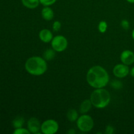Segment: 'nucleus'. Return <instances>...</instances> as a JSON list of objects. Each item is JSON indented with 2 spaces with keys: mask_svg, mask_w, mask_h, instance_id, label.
Here are the masks:
<instances>
[{
  "mask_svg": "<svg viewBox=\"0 0 134 134\" xmlns=\"http://www.w3.org/2000/svg\"><path fill=\"white\" fill-rule=\"evenodd\" d=\"M130 69L125 64H117L113 69V74L118 78H124L129 74Z\"/></svg>",
  "mask_w": 134,
  "mask_h": 134,
  "instance_id": "7",
  "label": "nucleus"
},
{
  "mask_svg": "<svg viewBox=\"0 0 134 134\" xmlns=\"http://www.w3.org/2000/svg\"><path fill=\"white\" fill-rule=\"evenodd\" d=\"M107 29V24L105 21H101L98 25V30L101 33H105Z\"/></svg>",
  "mask_w": 134,
  "mask_h": 134,
  "instance_id": "17",
  "label": "nucleus"
},
{
  "mask_svg": "<svg viewBox=\"0 0 134 134\" xmlns=\"http://www.w3.org/2000/svg\"><path fill=\"white\" fill-rule=\"evenodd\" d=\"M132 37H133V38L134 39V30H133V31H132Z\"/></svg>",
  "mask_w": 134,
  "mask_h": 134,
  "instance_id": "26",
  "label": "nucleus"
},
{
  "mask_svg": "<svg viewBox=\"0 0 134 134\" xmlns=\"http://www.w3.org/2000/svg\"><path fill=\"white\" fill-rule=\"evenodd\" d=\"M61 23L59 21H55L53 24V26H52V28L54 31H58L61 28Z\"/></svg>",
  "mask_w": 134,
  "mask_h": 134,
  "instance_id": "21",
  "label": "nucleus"
},
{
  "mask_svg": "<svg viewBox=\"0 0 134 134\" xmlns=\"http://www.w3.org/2000/svg\"><path fill=\"white\" fill-rule=\"evenodd\" d=\"M42 17L45 20L50 21L54 18V12L51 8L48 7V6L45 7L41 11Z\"/></svg>",
  "mask_w": 134,
  "mask_h": 134,
  "instance_id": "11",
  "label": "nucleus"
},
{
  "mask_svg": "<svg viewBox=\"0 0 134 134\" xmlns=\"http://www.w3.org/2000/svg\"><path fill=\"white\" fill-rule=\"evenodd\" d=\"M121 26L124 30H128L130 27V23L128 20H123L121 22Z\"/></svg>",
  "mask_w": 134,
  "mask_h": 134,
  "instance_id": "22",
  "label": "nucleus"
},
{
  "mask_svg": "<svg viewBox=\"0 0 134 134\" xmlns=\"http://www.w3.org/2000/svg\"><path fill=\"white\" fill-rule=\"evenodd\" d=\"M130 74L132 77H134V67L132 68V69L130 70Z\"/></svg>",
  "mask_w": 134,
  "mask_h": 134,
  "instance_id": "24",
  "label": "nucleus"
},
{
  "mask_svg": "<svg viewBox=\"0 0 134 134\" xmlns=\"http://www.w3.org/2000/svg\"><path fill=\"white\" fill-rule=\"evenodd\" d=\"M30 133H31V132H30V131L22 128H16V130L14 131V132H13V133L14 134H29Z\"/></svg>",
  "mask_w": 134,
  "mask_h": 134,
  "instance_id": "19",
  "label": "nucleus"
},
{
  "mask_svg": "<svg viewBox=\"0 0 134 134\" xmlns=\"http://www.w3.org/2000/svg\"><path fill=\"white\" fill-rule=\"evenodd\" d=\"M111 85L113 88L117 89V90H119V89H120L122 88V82H120V81H117V80L113 81V82H111Z\"/></svg>",
  "mask_w": 134,
  "mask_h": 134,
  "instance_id": "18",
  "label": "nucleus"
},
{
  "mask_svg": "<svg viewBox=\"0 0 134 134\" xmlns=\"http://www.w3.org/2000/svg\"><path fill=\"white\" fill-rule=\"evenodd\" d=\"M77 124L80 130L87 132L91 130L94 127V120L89 115H83L77 119Z\"/></svg>",
  "mask_w": 134,
  "mask_h": 134,
  "instance_id": "4",
  "label": "nucleus"
},
{
  "mask_svg": "<svg viewBox=\"0 0 134 134\" xmlns=\"http://www.w3.org/2000/svg\"><path fill=\"white\" fill-rule=\"evenodd\" d=\"M22 2L24 6H25L26 7L34 9L37 7L40 1L39 0H22Z\"/></svg>",
  "mask_w": 134,
  "mask_h": 134,
  "instance_id": "13",
  "label": "nucleus"
},
{
  "mask_svg": "<svg viewBox=\"0 0 134 134\" xmlns=\"http://www.w3.org/2000/svg\"><path fill=\"white\" fill-rule=\"evenodd\" d=\"M24 122V120L22 117H18L16 119H14L13 120V126L15 128H22V126H23Z\"/></svg>",
  "mask_w": 134,
  "mask_h": 134,
  "instance_id": "16",
  "label": "nucleus"
},
{
  "mask_svg": "<svg viewBox=\"0 0 134 134\" xmlns=\"http://www.w3.org/2000/svg\"><path fill=\"white\" fill-rule=\"evenodd\" d=\"M56 1H57V0H39L41 3L45 7L53 5Z\"/></svg>",
  "mask_w": 134,
  "mask_h": 134,
  "instance_id": "20",
  "label": "nucleus"
},
{
  "mask_svg": "<svg viewBox=\"0 0 134 134\" xmlns=\"http://www.w3.org/2000/svg\"><path fill=\"white\" fill-rule=\"evenodd\" d=\"M59 128L58 124L52 119L47 120L43 122L41 126L42 133L44 134H54L58 132Z\"/></svg>",
  "mask_w": 134,
  "mask_h": 134,
  "instance_id": "6",
  "label": "nucleus"
},
{
  "mask_svg": "<svg viewBox=\"0 0 134 134\" xmlns=\"http://www.w3.org/2000/svg\"><path fill=\"white\" fill-rule=\"evenodd\" d=\"M120 60L125 65H131L134 62V53L129 50L124 51L120 55Z\"/></svg>",
  "mask_w": 134,
  "mask_h": 134,
  "instance_id": "8",
  "label": "nucleus"
},
{
  "mask_svg": "<svg viewBox=\"0 0 134 134\" xmlns=\"http://www.w3.org/2000/svg\"><path fill=\"white\" fill-rule=\"evenodd\" d=\"M40 122L36 118H31L27 122V128L31 133L34 134H39L41 130Z\"/></svg>",
  "mask_w": 134,
  "mask_h": 134,
  "instance_id": "9",
  "label": "nucleus"
},
{
  "mask_svg": "<svg viewBox=\"0 0 134 134\" xmlns=\"http://www.w3.org/2000/svg\"><path fill=\"white\" fill-rule=\"evenodd\" d=\"M68 42L66 38L62 35H57L52 39L51 45L56 52H63L68 47Z\"/></svg>",
  "mask_w": 134,
  "mask_h": 134,
  "instance_id": "5",
  "label": "nucleus"
},
{
  "mask_svg": "<svg viewBox=\"0 0 134 134\" xmlns=\"http://www.w3.org/2000/svg\"><path fill=\"white\" fill-rule=\"evenodd\" d=\"M126 1L130 3H134V0H126Z\"/></svg>",
  "mask_w": 134,
  "mask_h": 134,
  "instance_id": "25",
  "label": "nucleus"
},
{
  "mask_svg": "<svg viewBox=\"0 0 134 134\" xmlns=\"http://www.w3.org/2000/svg\"><path fill=\"white\" fill-rule=\"evenodd\" d=\"M25 68L30 74L33 75H41L47 69L46 60L39 56H33L27 59L25 64Z\"/></svg>",
  "mask_w": 134,
  "mask_h": 134,
  "instance_id": "2",
  "label": "nucleus"
},
{
  "mask_svg": "<svg viewBox=\"0 0 134 134\" xmlns=\"http://www.w3.org/2000/svg\"><path fill=\"white\" fill-rule=\"evenodd\" d=\"M86 81L92 87L102 88L108 84L109 77L104 68L99 65H95L90 68L87 72Z\"/></svg>",
  "mask_w": 134,
  "mask_h": 134,
  "instance_id": "1",
  "label": "nucleus"
},
{
  "mask_svg": "<svg viewBox=\"0 0 134 134\" xmlns=\"http://www.w3.org/2000/svg\"><path fill=\"white\" fill-rule=\"evenodd\" d=\"M90 101L92 104L96 108L102 109L107 107L111 101L109 92L105 89L96 88L91 94Z\"/></svg>",
  "mask_w": 134,
  "mask_h": 134,
  "instance_id": "3",
  "label": "nucleus"
},
{
  "mask_svg": "<svg viewBox=\"0 0 134 134\" xmlns=\"http://www.w3.org/2000/svg\"><path fill=\"white\" fill-rule=\"evenodd\" d=\"M67 117L68 119L71 122H74L77 120L78 118V113L77 111L75 109H70L67 113Z\"/></svg>",
  "mask_w": 134,
  "mask_h": 134,
  "instance_id": "15",
  "label": "nucleus"
},
{
  "mask_svg": "<svg viewBox=\"0 0 134 134\" xmlns=\"http://www.w3.org/2000/svg\"><path fill=\"white\" fill-rule=\"evenodd\" d=\"M39 39L44 43H49L52 41L53 37H52V34L49 30L47 29H43L39 32Z\"/></svg>",
  "mask_w": 134,
  "mask_h": 134,
  "instance_id": "10",
  "label": "nucleus"
},
{
  "mask_svg": "<svg viewBox=\"0 0 134 134\" xmlns=\"http://www.w3.org/2000/svg\"><path fill=\"white\" fill-rule=\"evenodd\" d=\"M92 102L90 99H85L81 103L80 106V112L81 113H86L88 112L92 107Z\"/></svg>",
  "mask_w": 134,
  "mask_h": 134,
  "instance_id": "12",
  "label": "nucleus"
},
{
  "mask_svg": "<svg viewBox=\"0 0 134 134\" xmlns=\"http://www.w3.org/2000/svg\"><path fill=\"white\" fill-rule=\"evenodd\" d=\"M114 132L113 127L111 126V125H108L106 128L105 133L107 134H112Z\"/></svg>",
  "mask_w": 134,
  "mask_h": 134,
  "instance_id": "23",
  "label": "nucleus"
},
{
  "mask_svg": "<svg viewBox=\"0 0 134 134\" xmlns=\"http://www.w3.org/2000/svg\"><path fill=\"white\" fill-rule=\"evenodd\" d=\"M54 50L52 48H49L44 51V54H43V57L45 60H51L54 58L55 56V52Z\"/></svg>",
  "mask_w": 134,
  "mask_h": 134,
  "instance_id": "14",
  "label": "nucleus"
}]
</instances>
